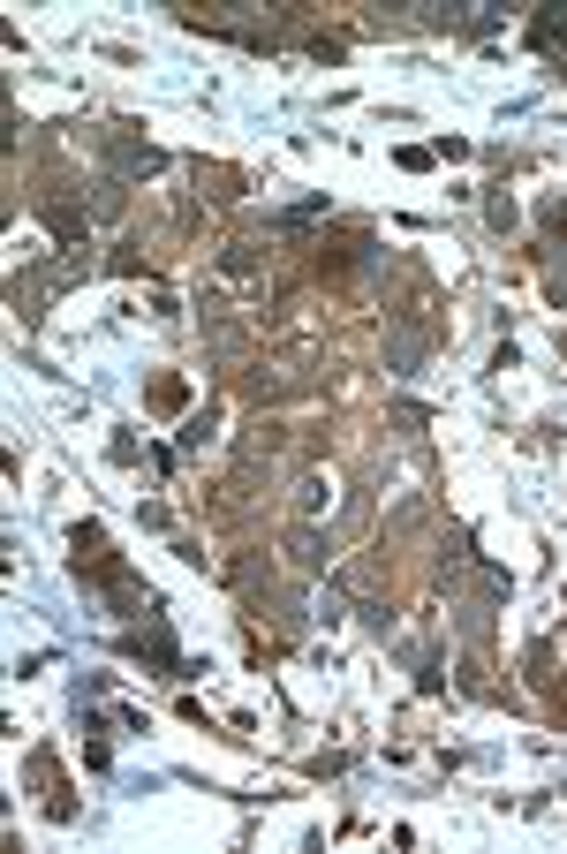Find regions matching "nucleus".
<instances>
[{
	"mask_svg": "<svg viewBox=\"0 0 567 854\" xmlns=\"http://www.w3.org/2000/svg\"><path fill=\"white\" fill-rule=\"evenodd\" d=\"M530 38H537V46H560V38H567V16H560V8H545V16L530 23Z\"/></svg>",
	"mask_w": 567,
	"mask_h": 854,
	"instance_id": "1",
	"label": "nucleus"
}]
</instances>
